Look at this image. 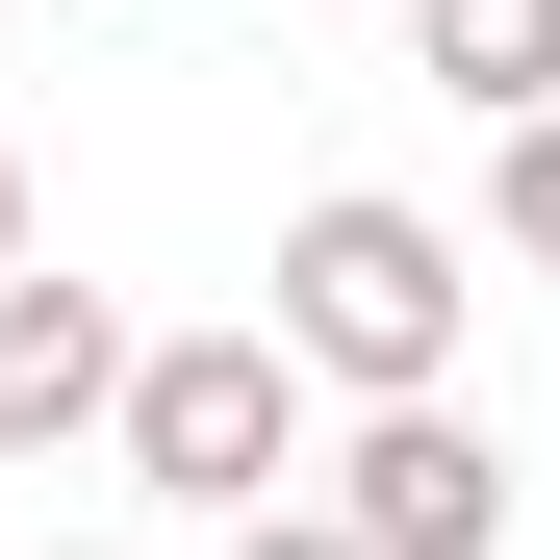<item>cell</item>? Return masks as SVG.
Instances as JSON below:
<instances>
[{"label":"cell","mask_w":560,"mask_h":560,"mask_svg":"<svg viewBox=\"0 0 560 560\" xmlns=\"http://www.w3.org/2000/svg\"><path fill=\"white\" fill-rule=\"evenodd\" d=\"M0 280H26V153H0Z\"/></svg>","instance_id":"obj_8"},{"label":"cell","mask_w":560,"mask_h":560,"mask_svg":"<svg viewBox=\"0 0 560 560\" xmlns=\"http://www.w3.org/2000/svg\"><path fill=\"white\" fill-rule=\"evenodd\" d=\"M458 230L383 205V178H331L306 230H280V383H357V408H458Z\"/></svg>","instance_id":"obj_1"},{"label":"cell","mask_w":560,"mask_h":560,"mask_svg":"<svg viewBox=\"0 0 560 560\" xmlns=\"http://www.w3.org/2000/svg\"><path fill=\"white\" fill-rule=\"evenodd\" d=\"M408 51H433V103L560 128V0H408Z\"/></svg>","instance_id":"obj_5"},{"label":"cell","mask_w":560,"mask_h":560,"mask_svg":"<svg viewBox=\"0 0 560 560\" xmlns=\"http://www.w3.org/2000/svg\"><path fill=\"white\" fill-rule=\"evenodd\" d=\"M485 230H510V255L560 280V128H510V178H485Z\"/></svg>","instance_id":"obj_6"},{"label":"cell","mask_w":560,"mask_h":560,"mask_svg":"<svg viewBox=\"0 0 560 560\" xmlns=\"http://www.w3.org/2000/svg\"><path fill=\"white\" fill-rule=\"evenodd\" d=\"M230 560H357V535H331V510H255V535H230Z\"/></svg>","instance_id":"obj_7"},{"label":"cell","mask_w":560,"mask_h":560,"mask_svg":"<svg viewBox=\"0 0 560 560\" xmlns=\"http://www.w3.org/2000/svg\"><path fill=\"white\" fill-rule=\"evenodd\" d=\"M128 357H153V331L103 306V280H51V255H26V280H0V458H77V433L128 408Z\"/></svg>","instance_id":"obj_4"},{"label":"cell","mask_w":560,"mask_h":560,"mask_svg":"<svg viewBox=\"0 0 560 560\" xmlns=\"http://www.w3.org/2000/svg\"><path fill=\"white\" fill-rule=\"evenodd\" d=\"M331 535H357V560H510V433H485V408H357Z\"/></svg>","instance_id":"obj_3"},{"label":"cell","mask_w":560,"mask_h":560,"mask_svg":"<svg viewBox=\"0 0 560 560\" xmlns=\"http://www.w3.org/2000/svg\"><path fill=\"white\" fill-rule=\"evenodd\" d=\"M103 433H128L153 510H230V535H255V510H280V331H153Z\"/></svg>","instance_id":"obj_2"}]
</instances>
